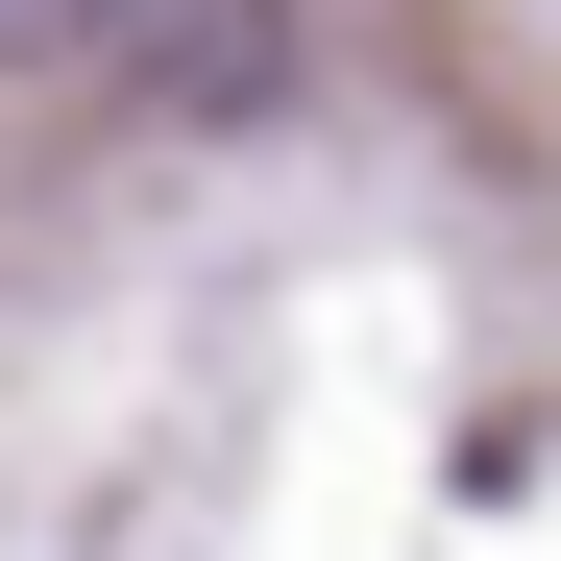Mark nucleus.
<instances>
[{
  "label": "nucleus",
  "mask_w": 561,
  "mask_h": 561,
  "mask_svg": "<svg viewBox=\"0 0 561 561\" xmlns=\"http://www.w3.org/2000/svg\"><path fill=\"white\" fill-rule=\"evenodd\" d=\"M73 73H123L147 123H268L294 99V0H49Z\"/></svg>",
  "instance_id": "f257e3e1"
}]
</instances>
